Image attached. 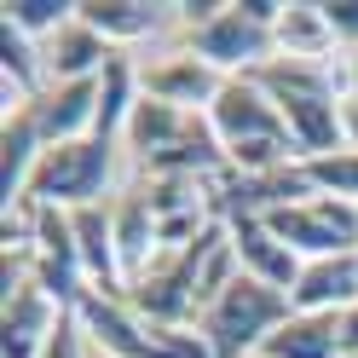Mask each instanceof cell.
Masks as SVG:
<instances>
[{"mask_svg": "<svg viewBox=\"0 0 358 358\" xmlns=\"http://www.w3.org/2000/svg\"><path fill=\"white\" fill-rule=\"evenodd\" d=\"M208 127H214V139L226 145V162L231 173H278L289 162H301L295 156V139H289V122H283V110L260 93V87L249 76H226V87H220V99L203 110Z\"/></svg>", "mask_w": 358, "mask_h": 358, "instance_id": "cell-1", "label": "cell"}, {"mask_svg": "<svg viewBox=\"0 0 358 358\" xmlns=\"http://www.w3.org/2000/svg\"><path fill=\"white\" fill-rule=\"evenodd\" d=\"M289 318H295V301H289L283 289L237 272L226 289H220V301L196 318V335L208 341L214 358H255Z\"/></svg>", "mask_w": 358, "mask_h": 358, "instance_id": "cell-2", "label": "cell"}, {"mask_svg": "<svg viewBox=\"0 0 358 358\" xmlns=\"http://www.w3.org/2000/svg\"><path fill=\"white\" fill-rule=\"evenodd\" d=\"M116 162H122V145L99 139V133L47 145L41 162H35V173H29L24 203H35V208H70V214L93 208V203L110 196V185H116Z\"/></svg>", "mask_w": 358, "mask_h": 358, "instance_id": "cell-3", "label": "cell"}, {"mask_svg": "<svg viewBox=\"0 0 358 358\" xmlns=\"http://www.w3.org/2000/svg\"><path fill=\"white\" fill-rule=\"evenodd\" d=\"M266 226L278 231V243H289L301 260H329V255H358V203L341 196H306V203H289L260 214Z\"/></svg>", "mask_w": 358, "mask_h": 358, "instance_id": "cell-4", "label": "cell"}, {"mask_svg": "<svg viewBox=\"0 0 358 358\" xmlns=\"http://www.w3.org/2000/svg\"><path fill=\"white\" fill-rule=\"evenodd\" d=\"M179 52H191V58L214 64L220 76H249L255 64L278 58V41H272V29H260L255 17L237 6V0H226V6H220L208 24L179 29Z\"/></svg>", "mask_w": 358, "mask_h": 358, "instance_id": "cell-5", "label": "cell"}, {"mask_svg": "<svg viewBox=\"0 0 358 358\" xmlns=\"http://www.w3.org/2000/svg\"><path fill=\"white\" fill-rule=\"evenodd\" d=\"M76 318H81V329H87V341H93L99 358H173L162 329H150L127 301H110L99 289H87L76 301Z\"/></svg>", "mask_w": 358, "mask_h": 358, "instance_id": "cell-6", "label": "cell"}, {"mask_svg": "<svg viewBox=\"0 0 358 358\" xmlns=\"http://www.w3.org/2000/svg\"><path fill=\"white\" fill-rule=\"evenodd\" d=\"M64 312L70 306H58L35 278L17 283L12 295L0 301V358H41V347H47V335L58 329Z\"/></svg>", "mask_w": 358, "mask_h": 358, "instance_id": "cell-7", "label": "cell"}, {"mask_svg": "<svg viewBox=\"0 0 358 358\" xmlns=\"http://www.w3.org/2000/svg\"><path fill=\"white\" fill-rule=\"evenodd\" d=\"M226 237H231V249H237V266L249 278H260V283H272V289H295L301 283V255L289 249V243H278V231L266 226L260 214H231L226 220Z\"/></svg>", "mask_w": 358, "mask_h": 358, "instance_id": "cell-8", "label": "cell"}, {"mask_svg": "<svg viewBox=\"0 0 358 358\" xmlns=\"http://www.w3.org/2000/svg\"><path fill=\"white\" fill-rule=\"evenodd\" d=\"M220 87H226V76H220L214 64L191 58V52H168L162 64L139 70V93L162 99V104H179V110H208L220 99Z\"/></svg>", "mask_w": 358, "mask_h": 358, "instance_id": "cell-9", "label": "cell"}, {"mask_svg": "<svg viewBox=\"0 0 358 358\" xmlns=\"http://www.w3.org/2000/svg\"><path fill=\"white\" fill-rule=\"evenodd\" d=\"M35 122H41V139L64 145V139H87L99 122V76L93 81H47V93L29 99Z\"/></svg>", "mask_w": 358, "mask_h": 358, "instance_id": "cell-10", "label": "cell"}, {"mask_svg": "<svg viewBox=\"0 0 358 358\" xmlns=\"http://www.w3.org/2000/svg\"><path fill=\"white\" fill-rule=\"evenodd\" d=\"M41 150H47V139H41L35 110L29 104H6V122H0V196H6V208L24 203Z\"/></svg>", "mask_w": 358, "mask_h": 358, "instance_id": "cell-11", "label": "cell"}, {"mask_svg": "<svg viewBox=\"0 0 358 358\" xmlns=\"http://www.w3.org/2000/svg\"><path fill=\"white\" fill-rule=\"evenodd\" d=\"M110 220H116L122 278H127V289H133V283H139L150 266H156V255H162V243H156V214H150V203H145V191L127 185L116 203H110Z\"/></svg>", "mask_w": 358, "mask_h": 358, "instance_id": "cell-12", "label": "cell"}, {"mask_svg": "<svg viewBox=\"0 0 358 358\" xmlns=\"http://www.w3.org/2000/svg\"><path fill=\"white\" fill-rule=\"evenodd\" d=\"M295 312H347L358 306V255H329V260H306L301 283L289 289Z\"/></svg>", "mask_w": 358, "mask_h": 358, "instance_id": "cell-13", "label": "cell"}, {"mask_svg": "<svg viewBox=\"0 0 358 358\" xmlns=\"http://www.w3.org/2000/svg\"><path fill=\"white\" fill-rule=\"evenodd\" d=\"M41 58H47V81H93V76H104V64L116 58V47H110L99 29H87L81 17H70V24L41 47Z\"/></svg>", "mask_w": 358, "mask_h": 358, "instance_id": "cell-14", "label": "cell"}, {"mask_svg": "<svg viewBox=\"0 0 358 358\" xmlns=\"http://www.w3.org/2000/svg\"><path fill=\"white\" fill-rule=\"evenodd\" d=\"M162 12L168 6H150V0H76V17L87 29H99L110 47H127V41H145L162 29Z\"/></svg>", "mask_w": 358, "mask_h": 358, "instance_id": "cell-15", "label": "cell"}, {"mask_svg": "<svg viewBox=\"0 0 358 358\" xmlns=\"http://www.w3.org/2000/svg\"><path fill=\"white\" fill-rule=\"evenodd\" d=\"M260 358H341V312H295Z\"/></svg>", "mask_w": 358, "mask_h": 358, "instance_id": "cell-16", "label": "cell"}, {"mask_svg": "<svg viewBox=\"0 0 358 358\" xmlns=\"http://www.w3.org/2000/svg\"><path fill=\"white\" fill-rule=\"evenodd\" d=\"M272 41H278L283 58H306V64H329V52H335V35L324 24V6H289L283 24L272 29Z\"/></svg>", "mask_w": 358, "mask_h": 358, "instance_id": "cell-17", "label": "cell"}, {"mask_svg": "<svg viewBox=\"0 0 358 358\" xmlns=\"http://www.w3.org/2000/svg\"><path fill=\"white\" fill-rule=\"evenodd\" d=\"M0 17H6V24H17L29 41H41V47H47V41L76 17V0H6V6H0Z\"/></svg>", "mask_w": 358, "mask_h": 358, "instance_id": "cell-18", "label": "cell"}, {"mask_svg": "<svg viewBox=\"0 0 358 358\" xmlns=\"http://www.w3.org/2000/svg\"><path fill=\"white\" fill-rule=\"evenodd\" d=\"M312 196H341V203H358V150H335V156H312L301 162Z\"/></svg>", "mask_w": 358, "mask_h": 358, "instance_id": "cell-19", "label": "cell"}, {"mask_svg": "<svg viewBox=\"0 0 358 358\" xmlns=\"http://www.w3.org/2000/svg\"><path fill=\"white\" fill-rule=\"evenodd\" d=\"M41 358H87V329H81V318H76V306L58 318V329L47 335Z\"/></svg>", "mask_w": 358, "mask_h": 358, "instance_id": "cell-20", "label": "cell"}, {"mask_svg": "<svg viewBox=\"0 0 358 358\" xmlns=\"http://www.w3.org/2000/svg\"><path fill=\"white\" fill-rule=\"evenodd\" d=\"M324 24L335 35V47L358 52V0H324Z\"/></svg>", "mask_w": 358, "mask_h": 358, "instance_id": "cell-21", "label": "cell"}, {"mask_svg": "<svg viewBox=\"0 0 358 358\" xmlns=\"http://www.w3.org/2000/svg\"><path fill=\"white\" fill-rule=\"evenodd\" d=\"M341 133H347V150H358V87L341 99Z\"/></svg>", "mask_w": 358, "mask_h": 358, "instance_id": "cell-22", "label": "cell"}, {"mask_svg": "<svg viewBox=\"0 0 358 358\" xmlns=\"http://www.w3.org/2000/svg\"><path fill=\"white\" fill-rule=\"evenodd\" d=\"M341 358H358V306L341 312Z\"/></svg>", "mask_w": 358, "mask_h": 358, "instance_id": "cell-23", "label": "cell"}, {"mask_svg": "<svg viewBox=\"0 0 358 358\" xmlns=\"http://www.w3.org/2000/svg\"><path fill=\"white\" fill-rule=\"evenodd\" d=\"M347 64H352V87H358V52H352V58H347Z\"/></svg>", "mask_w": 358, "mask_h": 358, "instance_id": "cell-24", "label": "cell"}, {"mask_svg": "<svg viewBox=\"0 0 358 358\" xmlns=\"http://www.w3.org/2000/svg\"><path fill=\"white\" fill-rule=\"evenodd\" d=\"M255 358H260V352H255Z\"/></svg>", "mask_w": 358, "mask_h": 358, "instance_id": "cell-25", "label": "cell"}]
</instances>
